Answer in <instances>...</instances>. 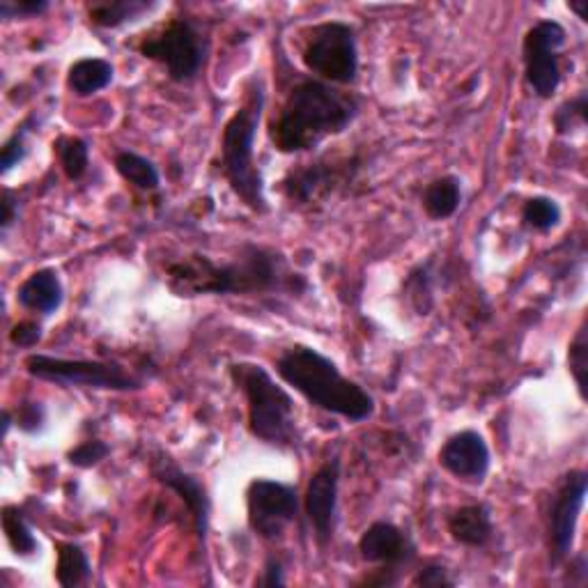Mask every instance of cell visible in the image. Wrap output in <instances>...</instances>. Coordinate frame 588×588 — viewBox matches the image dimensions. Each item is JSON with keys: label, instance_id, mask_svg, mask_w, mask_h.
<instances>
[{"label": "cell", "instance_id": "cell-1", "mask_svg": "<svg viewBox=\"0 0 588 588\" xmlns=\"http://www.w3.org/2000/svg\"><path fill=\"white\" fill-rule=\"evenodd\" d=\"M166 285L179 299L208 297V294H237V297H262V294H287L302 297L308 292L304 274L290 264L279 248L246 242L228 262H214L210 256L191 254L166 267Z\"/></svg>", "mask_w": 588, "mask_h": 588}, {"label": "cell", "instance_id": "cell-2", "mask_svg": "<svg viewBox=\"0 0 588 588\" xmlns=\"http://www.w3.org/2000/svg\"><path fill=\"white\" fill-rule=\"evenodd\" d=\"M358 99L338 85L304 79L294 83L274 118L269 120V141L281 154H302L343 133L358 116Z\"/></svg>", "mask_w": 588, "mask_h": 588}, {"label": "cell", "instance_id": "cell-3", "mask_svg": "<svg viewBox=\"0 0 588 588\" xmlns=\"http://www.w3.org/2000/svg\"><path fill=\"white\" fill-rule=\"evenodd\" d=\"M277 373L287 387L327 414L352 423L368 421L375 414V398L310 345L294 343L285 348L277 358Z\"/></svg>", "mask_w": 588, "mask_h": 588}, {"label": "cell", "instance_id": "cell-4", "mask_svg": "<svg viewBox=\"0 0 588 588\" xmlns=\"http://www.w3.org/2000/svg\"><path fill=\"white\" fill-rule=\"evenodd\" d=\"M246 93L242 106L225 122L221 133V170L225 183L244 205L256 212L267 214L269 202L264 196V177L256 166V133L264 110V87L258 77L246 81Z\"/></svg>", "mask_w": 588, "mask_h": 588}, {"label": "cell", "instance_id": "cell-5", "mask_svg": "<svg viewBox=\"0 0 588 588\" xmlns=\"http://www.w3.org/2000/svg\"><path fill=\"white\" fill-rule=\"evenodd\" d=\"M228 375L246 398L248 430L256 439L274 448H294L302 442L294 400L267 368L251 361H235L228 366Z\"/></svg>", "mask_w": 588, "mask_h": 588}, {"label": "cell", "instance_id": "cell-6", "mask_svg": "<svg viewBox=\"0 0 588 588\" xmlns=\"http://www.w3.org/2000/svg\"><path fill=\"white\" fill-rule=\"evenodd\" d=\"M210 39L198 21L175 16L164 26L150 31L139 42V54L145 60L162 64L168 79L175 83L193 81L205 67Z\"/></svg>", "mask_w": 588, "mask_h": 588}, {"label": "cell", "instance_id": "cell-7", "mask_svg": "<svg viewBox=\"0 0 588 588\" xmlns=\"http://www.w3.org/2000/svg\"><path fill=\"white\" fill-rule=\"evenodd\" d=\"M24 368L39 381L56 384L62 389H95V391H139L143 379L133 375L118 361H87L62 358L49 354H31L24 358Z\"/></svg>", "mask_w": 588, "mask_h": 588}, {"label": "cell", "instance_id": "cell-8", "mask_svg": "<svg viewBox=\"0 0 588 588\" xmlns=\"http://www.w3.org/2000/svg\"><path fill=\"white\" fill-rule=\"evenodd\" d=\"M302 62L313 79L352 85L358 77L356 31L348 21H322L304 31Z\"/></svg>", "mask_w": 588, "mask_h": 588}, {"label": "cell", "instance_id": "cell-9", "mask_svg": "<svg viewBox=\"0 0 588 588\" xmlns=\"http://www.w3.org/2000/svg\"><path fill=\"white\" fill-rule=\"evenodd\" d=\"M356 173L358 162L354 156H322L290 168L281 179V193L294 208H315L350 187Z\"/></svg>", "mask_w": 588, "mask_h": 588}, {"label": "cell", "instance_id": "cell-10", "mask_svg": "<svg viewBox=\"0 0 588 588\" xmlns=\"http://www.w3.org/2000/svg\"><path fill=\"white\" fill-rule=\"evenodd\" d=\"M302 496L294 485L254 479L246 487L248 529L267 542H279L287 527L299 519Z\"/></svg>", "mask_w": 588, "mask_h": 588}, {"label": "cell", "instance_id": "cell-11", "mask_svg": "<svg viewBox=\"0 0 588 588\" xmlns=\"http://www.w3.org/2000/svg\"><path fill=\"white\" fill-rule=\"evenodd\" d=\"M565 42H568V33L554 19L536 21L525 35V79L531 93L540 99H552L563 81L561 51Z\"/></svg>", "mask_w": 588, "mask_h": 588}, {"label": "cell", "instance_id": "cell-12", "mask_svg": "<svg viewBox=\"0 0 588 588\" xmlns=\"http://www.w3.org/2000/svg\"><path fill=\"white\" fill-rule=\"evenodd\" d=\"M588 473L573 469L561 479L548 508V545L550 563L558 565L571 556L575 545L577 522L586 502Z\"/></svg>", "mask_w": 588, "mask_h": 588}, {"label": "cell", "instance_id": "cell-13", "mask_svg": "<svg viewBox=\"0 0 588 588\" xmlns=\"http://www.w3.org/2000/svg\"><path fill=\"white\" fill-rule=\"evenodd\" d=\"M150 471L156 479V483H162L166 490L175 492L177 499L185 504L200 548L205 550L208 531H210V515H212V499H210L205 483H202L198 477H193V473L185 471L183 467H177L164 454V450H156V454L150 458Z\"/></svg>", "mask_w": 588, "mask_h": 588}, {"label": "cell", "instance_id": "cell-14", "mask_svg": "<svg viewBox=\"0 0 588 588\" xmlns=\"http://www.w3.org/2000/svg\"><path fill=\"white\" fill-rule=\"evenodd\" d=\"M338 485H341V458H329L318 471L313 473L306 494L304 510L315 533V542L320 550H327L336 533L338 519Z\"/></svg>", "mask_w": 588, "mask_h": 588}, {"label": "cell", "instance_id": "cell-15", "mask_svg": "<svg viewBox=\"0 0 588 588\" xmlns=\"http://www.w3.org/2000/svg\"><path fill=\"white\" fill-rule=\"evenodd\" d=\"M437 460L450 477L469 485H481L492 464L490 446L477 430H460L450 435L439 448Z\"/></svg>", "mask_w": 588, "mask_h": 588}, {"label": "cell", "instance_id": "cell-16", "mask_svg": "<svg viewBox=\"0 0 588 588\" xmlns=\"http://www.w3.org/2000/svg\"><path fill=\"white\" fill-rule=\"evenodd\" d=\"M358 554L366 563L379 565V568L400 571L402 565H410L416 556V545L393 522H373L358 538Z\"/></svg>", "mask_w": 588, "mask_h": 588}, {"label": "cell", "instance_id": "cell-17", "mask_svg": "<svg viewBox=\"0 0 588 588\" xmlns=\"http://www.w3.org/2000/svg\"><path fill=\"white\" fill-rule=\"evenodd\" d=\"M16 302L21 308L39 313L44 315V318H47V315H54L64 302V287H62L58 271L51 267L33 271V274L19 285Z\"/></svg>", "mask_w": 588, "mask_h": 588}, {"label": "cell", "instance_id": "cell-18", "mask_svg": "<svg viewBox=\"0 0 588 588\" xmlns=\"http://www.w3.org/2000/svg\"><path fill=\"white\" fill-rule=\"evenodd\" d=\"M448 536L464 548H485L494 536L492 513L485 504L460 506L446 517Z\"/></svg>", "mask_w": 588, "mask_h": 588}, {"label": "cell", "instance_id": "cell-19", "mask_svg": "<svg viewBox=\"0 0 588 588\" xmlns=\"http://www.w3.org/2000/svg\"><path fill=\"white\" fill-rule=\"evenodd\" d=\"M116 70L104 58H81L67 70V87L74 97H93L113 83Z\"/></svg>", "mask_w": 588, "mask_h": 588}, {"label": "cell", "instance_id": "cell-20", "mask_svg": "<svg viewBox=\"0 0 588 588\" xmlns=\"http://www.w3.org/2000/svg\"><path fill=\"white\" fill-rule=\"evenodd\" d=\"M154 8L156 3H148V0H95L87 5V19L97 28L113 31L133 24Z\"/></svg>", "mask_w": 588, "mask_h": 588}, {"label": "cell", "instance_id": "cell-21", "mask_svg": "<svg viewBox=\"0 0 588 588\" xmlns=\"http://www.w3.org/2000/svg\"><path fill=\"white\" fill-rule=\"evenodd\" d=\"M462 183L456 175H442L433 179L421 196L423 212L433 221H446L460 210Z\"/></svg>", "mask_w": 588, "mask_h": 588}, {"label": "cell", "instance_id": "cell-22", "mask_svg": "<svg viewBox=\"0 0 588 588\" xmlns=\"http://www.w3.org/2000/svg\"><path fill=\"white\" fill-rule=\"evenodd\" d=\"M56 581L62 588L85 586L93 577V565H90L87 552L77 542H56Z\"/></svg>", "mask_w": 588, "mask_h": 588}, {"label": "cell", "instance_id": "cell-23", "mask_svg": "<svg viewBox=\"0 0 588 588\" xmlns=\"http://www.w3.org/2000/svg\"><path fill=\"white\" fill-rule=\"evenodd\" d=\"M113 164H116L118 175L125 179L127 185H131L133 189H139L143 193H152L162 185L160 168H156L154 162H150L148 156H143L139 152L122 150L116 154Z\"/></svg>", "mask_w": 588, "mask_h": 588}, {"label": "cell", "instance_id": "cell-24", "mask_svg": "<svg viewBox=\"0 0 588 588\" xmlns=\"http://www.w3.org/2000/svg\"><path fill=\"white\" fill-rule=\"evenodd\" d=\"M0 522H3L8 545L16 556H33L39 550V542L28 525L24 510L19 506H5L3 515H0Z\"/></svg>", "mask_w": 588, "mask_h": 588}, {"label": "cell", "instance_id": "cell-25", "mask_svg": "<svg viewBox=\"0 0 588 588\" xmlns=\"http://www.w3.org/2000/svg\"><path fill=\"white\" fill-rule=\"evenodd\" d=\"M54 154L70 183H79L90 166V145L79 136H60L54 141Z\"/></svg>", "mask_w": 588, "mask_h": 588}, {"label": "cell", "instance_id": "cell-26", "mask_svg": "<svg viewBox=\"0 0 588 588\" xmlns=\"http://www.w3.org/2000/svg\"><path fill=\"white\" fill-rule=\"evenodd\" d=\"M522 223L533 233H552L561 223L558 202L550 196H533L522 205Z\"/></svg>", "mask_w": 588, "mask_h": 588}, {"label": "cell", "instance_id": "cell-27", "mask_svg": "<svg viewBox=\"0 0 588 588\" xmlns=\"http://www.w3.org/2000/svg\"><path fill=\"white\" fill-rule=\"evenodd\" d=\"M568 371L577 384V391L581 400H586V375H588V333L586 325L577 329L573 343L568 348Z\"/></svg>", "mask_w": 588, "mask_h": 588}, {"label": "cell", "instance_id": "cell-28", "mask_svg": "<svg viewBox=\"0 0 588 588\" xmlns=\"http://www.w3.org/2000/svg\"><path fill=\"white\" fill-rule=\"evenodd\" d=\"M586 110H588V97L586 93H579L577 97L568 99L558 106L554 113V129L558 136H571L575 129H581L586 125Z\"/></svg>", "mask_w": 588, "mask_h": 588}, {"label": "cell", "instance_id": "cell-29", "mask_svg": "<svg viewBox=\"0 0 588 588\" xmlns=\"http://www.w3.org/2000/svg\"><path fill=\"white\" fill-rule=\"evenodd\" d=\"M110 454L108 444H104L102 439H87L79 446H74L70 454H67V462L77 469H93L99 462H104Z\"/></svg>", "mask_w": 588, "mask_h": 588}, {"label": "cell", "instance_id": "cell-30", "mask_svg": "<svg viewBox=\"0 0 588 588\" xmlns=\"http://www.w3.org/2000/svg\"><path fill=\"white\" fill-rule=\"evenodd\" d=\"M407 294H410V299L416 308L419 315H427V310L433 308V287H430V274L427 267H419L414 269L410 279H407Z\"/></svg>", "mask_w": 588, "mask_h": 588}, {"label": "cell", "instance_id": "cell-31", "mask_svg": "<svg viewBox=\"0 0 588 588\" xmlns=\"http://www.w3.org/2000/svg\"><path fill=\"white\" fill-rule=\"evenodd\" d=\"M26 136H28V129H26V125H21L3 143V148H0V173L3 175L10 173L14 166H19L28 156Z\"/></svg>", "mask_w": 588, "mask_h": 588}, {"label": "cell", "instance_id": "cell-32", "mask_svg": "<svg viewBox=\"0 0 588 588\" xmlns=\"http://www.w3.org/2000/svg\"><path fill=\"white\" fill-rule=\"evenodd\" d=\"M14 423L21 433H26V435L42 433L44 423H47V410H44V404L37 400H24L16 407Z\"/></svg>", "mask_w": 588, "mask_h": 588}, {"label": "cell", "instance_id": "cell-33", "mask_svg": "<svg viewBox=\"0 0 588 588\" xmlns=\"http://www.w3.org/2000/svg\"><path fill=\"white\" fill-rule=\"evenodd\" d=\"M49 8V0H3L0 19H31L44 14Z\"/></svg>", "mask_w": 588, "mask_h": 588}, {"label": "cell", "instance_id": "cell-34", "mask_svg": "<svg viewBox=\"0 0 588 588\" xmlns=\"http://www.w3.org/2000/svg\"><path fill=\"white\" fill-rule=\"evenodd\" d=\"M412 586H419V588H450L456 586V579L448 575V571L444 568L442 563H425L421 565V571H416L414 579H412Z\"/></svg>", "mask_w": 588, "mask_h": 588}, {"label": "cell", "instance_id": "cell-35", "mask_svg": "<svg viewBox=\"0 0 588 588\" xmlns=\"http://www.w3.org/2000/svg\"><path fill=\"white\" fill-rule=\"evenodd\" d=\"M42 341V325L35 320H21L10 331V343L14 348H35Z\"/></svg>", "mask_w": 588, "mask_h": 588}, {"label": "cell", "instance_id": "cell-36", "mask_svg": "<svg viewBox=\"0 0 588 588\" xmlns=\"http://www.w3.org/2000/svg\"><path fill=\"white\" fill-rule=\"evenodd\" d=\"M283 584H285L283 563L277 556H269L264 563L262 577L256 579V586H283Z\"/></svg>", "mask_w": 588, "mask_h": 588}, {"label": "cell", "instance_id": "cell-37", "mask_svg": "<svg viewBox=\"0 0 588 588\" xmlns=\"http://www.w3.org/2000/svg\"><path fill=\"white\" fill-rule=\"evenodd\" d=\"M0 205H3V219H0V225H3V233H8L14 221H19V205L12 198V191H3V202H0Z\"/></svg>", "mask_w": 588, "mask_h": 588}, {"label": "cell", "instance_id": "cell-38", "mask_svg": "<svg viewBox=\"0 0 588 588\" xmlns=\"http://www.w3.org/2000/svg\"><path fill=\"white\" fill-rule=\"evenodd\" d=\"M586 0H581V3H571V12H575L581 21H586Z\"/></svg>", "mask_w": 588, "mask_h": 588}]
</instances>
